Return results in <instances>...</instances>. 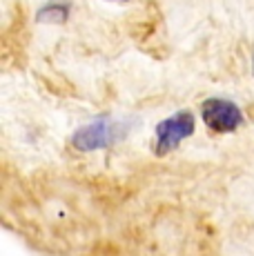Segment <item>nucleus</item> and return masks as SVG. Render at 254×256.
I'll use <instances>...</instances> for the list:
<instances>
[{
  "mask_svg": "<svg viewBox=\"0 0 254 256\" xmlns=\"http://www.w3.org/2000/svg\"><path fill=\"white\" fill-rule=\"evenodd\" d=\"M194 130H196V118H194L192 112L180 110L170 114L154 130V154L156 156L172 154L178 145H183L194 134Z\"/></svg>",
  "mask_w": 254,
  "mask_h": 256,
  "instance_id": "nucleus-1",
  "label": "nucleus"
},
{
  "mask_svg": "<svg viewBox=\"0 0 254 256\" xmlns=\"http://www.w3.org/2000/svg\"><path fill=\"white\" fill-rule=\"evenodd\" d=\"M120 138V125L107 120V118H96L87 125L78 127L72 134L70 145L78 154H92V152H102L112 147Z\"/></svg>",
  "mask_w": 254,
  "mask_h": 256,
  "instance_id": "nucleus-2",
  "label": "nucleus"
},
{
  "mask_svg": "<svg viewBox=\"0 0 254 256\" xmlns=\"http://www.w3.org/2000/svg\"><path fill=\"white\" fill-rule=\"evenodd\" d=\"M201 120L214 134H234L243 125L246 116L230 98H208L201 102Z\"/></svg>",
  "mask_w": 254,
  "mask_h": 256,
  "instance_id": "nucleus-3",
  "label": "nucleus"
},
{
  "mask_svg": "<svg viewBox=\"0 0 254 256\" xmlns=\"http://www.w3.org/2000/svg\"><path fill=\"white\" fill-rule=\"evenodd\" d=\"M72 16V4L67 0H50L36 12V22L42 24H62Z\"/></svg>",
  "mask_w": 254,
  "mask_h": 256,
  "instance_id": "nucleus-4",
  "label": "nucleus"
},
{
  "mask_svg": "<svg viewBox=\"0 0 254 256\" xmlns=\"http://www.w3.org/2000/svg\"><path fill=\"white\" fill-rule=\"evenodd\" d=\"M105 2H127V0H105Z\"/></svg>",
  "mask_w": 254,
  "mask_h": 256,
  "instance_id": "nucleus-5",
  "label": "nucleus"
},
{
  "mask_svg": "<svg viewBox=\"0 0 254 256\" xmlns=\"http://www.w3.org/2000/svg\"><path fill=\"white\" fill-rule=\"evenodd\" d=\"M252 74H254V60H252Z\"/></svg>",
  "mask_w": 254,
  "mask_h": 256,
  "instance_id": "nucleus-6",
  "label": "nucleus"
}]
</instances>
